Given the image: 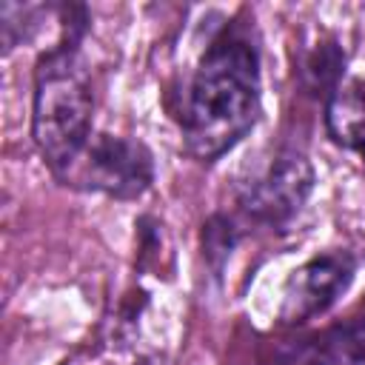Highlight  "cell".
<instances>
[{"label":"cell","mask_w":365,"mask_h":365,"mask_svg":"<svg viewBox=\"0 0 365 365\" xmlns=\"http://www.w3.org/2000/svg\"><path fill=\"white\" fill-rule=\"evenodd\" d=\"M259 114V63L242 37H220L202 54L182 111L185 151L202 163L222 157Z\"/></svg>","instance_id":"cell-1"},{"label":"cell","mask_w":365,"mask_h":365,"mask_svg":"<svg viewBox=\"0 0 365 365\" xmlns=\"http://www.w3.org/2000/svg\"><path fill=\"white\" fill-rule=\"evenodd\" d=\"M91 80L74 40L46 51L34 71L31 137L57 177H68L91 137Z\"/></svg>","instance_id":"cell-2"},{"label":"cell","mask_w":365,"mask_h":365,"mask_svg":"<svg viewBox=\"0 0 365 365\" xmlns=\"http://www.w3.org/2000/svg\"><path fill=\"white\" fill-rule=\"evenodd\" d=\"M151 177L154 165L143 143L97 134L94 140H88L86 151L80 154L77 165L66 180H74L117 200H134L151 185Z\"/></svg>","instance_id":"cell-3"},{"label":"cell","mask_w":365,"mask_h":365,"mask_svg":"<svg viewBox=\"0 0 365 365\" xmlns=\"http://www.w3.org/2000/svg\"><path fill=\"white\" fill-rule=\"evenodd\" d=\"M311 188H314L311 163L302 154L288 151V154H279L271 163V168L248 185V191L242 194V208L254 220L277 225L291 220L302 208Z\"/></svg>","instance_id":"cell-4"},{"label":"cell","mask_w":365,"mask_h":365,"mask_svg":"<svg viewBox=\"0 0 365 365\" xmlns=\"http://www.w3.org/2000/svg\"><path fill=\"white\" fill-rule=\"evenodd\" d=\"M351 277H354V259L342 251H331L308 259L288 277L279 319L297 325L322 314L348 288Z\"/></svg>","instance_id":"cell-5"},{"label":"cell","mask_w":365,"mask_h":365,"mask_svg":"<svg viewBox=\"0 0 365 365\" xmlns=\"http://www.w3.org/2000/svg\"><path fill=\"white\" fill-rule=\"evenodd\" d=\"M325 128L336 145L365 148V88L356 83L336 86L325 103Z\"/></svg>","instance_id":"cell-6"},{"label":"cell","mask_w":365,"mask_h":365,"mask_svg":"<svg viewBox=\"0 0 365 365\" xmlns=\"http://www.w3.org/2000/svg\"><path fill=\"white\" fill-rule=\"evenodd\" d=\"M342 66H345V57L342 51L328 43V46H319L308 63H305V77L311 83V88H328V94L339 86V77H342Z\"/></svg>","instance_id":"cell-7"},{"label":"cell","mask_w":365,"mask_h":365,"mask_svg":"<svg viewBox=\"0 0 365 365\" xmlns=\"http://www.w3.org/2000/svg\"><path fill=\"white\" fill-rule=\"evenodd\" d=\"M314 365H365V351H331Z\"/></svg>","instance_id":"cell-8"},{"label":"cell","mask_w":365,"mask_h":365,"mask_svg":"<svg viewBox=\"0 0 365 365\" xmlns=\"http://www.w3.org/2000/svg\"><path fill=\"white\" fill-rule=\"evenodd\" d=\"M362 157H365V148H362Z\"/></svg>","instance_id":"cell-9"}]
</instances>
